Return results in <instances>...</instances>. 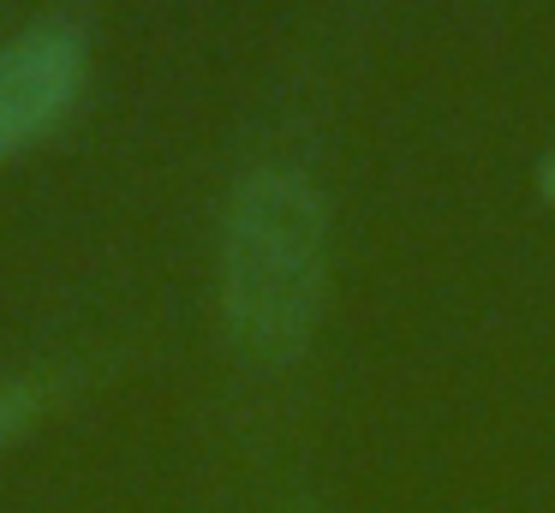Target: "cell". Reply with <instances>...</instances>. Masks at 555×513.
Masks as SVG:
<instances>
[{
	"instance_id": "6da1fadb",
	"label": "cell",
	"mask_w": 555,
	"mask_h": 513,
	"mask_svg": "<svg viewBox=\"0 0 555 513\" xmlns=\"http://www.w3.org/2000/svg\"><path fill=\"white\" fill-rule=\"evenodd\" d=\"M221 329L251 364H293L328 298V197L299 167H251L221 209Z\"/></svg>"
},
{
	"instance_id": "7a4b0ae2",
	"label": "cell",
	"mask_w": 555,
	"mask_h": 513,
	"mask_svg": "<svg viewBox=\"0 0 555 513\" xmlns=\"http://www.w3.org/2000/svg\"><path fill=\"white\" fill-rule=\"evenodd\" d=\"M90 78V36L73 18H42L0 42V162L37 150L78 107Z\"/></svg>"
},
{
	"instance_id": "3957f363",
	"label": "cell",
	"mask_w": 555,
	"mask_h": 513,
	"mask_svg": "<svg viewBox=\"0 0 555 513\" xmlns=\"http://www.w3.org/2000/svg\"><path fill=\"white\" fill-rule=\"evenodd\" d=\"M42 412H49V382L25 376V370H7V376H0V453L18 448V441L37 429Z\"/></svg>"
},
{
	"instance_id": "277c9868",
	"label": "cell",
	"mask_w": 555,
	"mask_h": 513,
	"mask_svg": "<svg viewBox=\"0 0 555 513\" xmlns=\"http://www.w3.org/2000/svg\"><path fill=\"white\" fill-rule=\"evenodd\" d=\"M538 191H543V197H555V138L543 143V155H538Z\"/></svg>"
},
{
	"instance_id": "5b68a950",
	"label": "cell",
	"mask_w": 555,
	"mask_h": 513,
	"mask_svg": "<svg viewBox=\"0 0 555 513\" xmlns=\"http://www.w3.org/2000/svg\"><path fill=\"white\" fill-rule=\"evenodd\" d=\"M299 513H317V508H299Z\"/></svg>"
}]
</instances>
